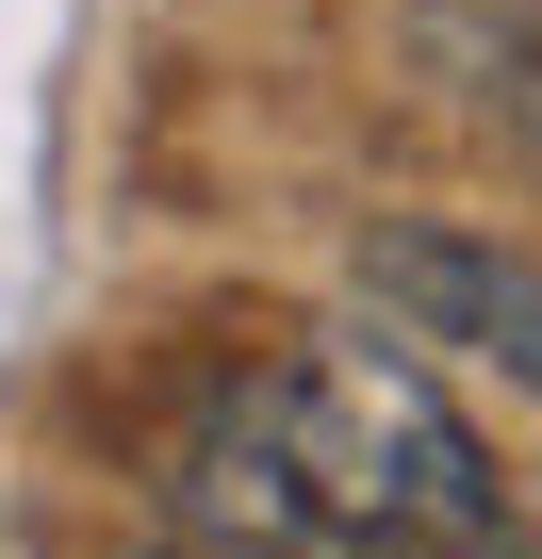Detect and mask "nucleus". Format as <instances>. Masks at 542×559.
<instances>
[{
  "instance_id": "2",
  "label": "nucleus",
  "mask_w": 542,
  "mask_h": 559,
  "mask_svg": "<svg viewBox=\"0 0 542 559\" xmlns=\"http://www.w3.org/2000/svg\"><path fill=\"white\" fill-rule=\"evenodd\" d=\"M362 280L411 313V346H477L509 395H542V263H526V247L411 214V230H378V247H362Z\"/></svg>"
},
{
  "instance_id": "1",
  "label": "nucleus",
  "mask_w": 542,
  "mask_h": 559,
  "mask_svg": "<svg viewBox=\"0 0 542 559\" xmlns=\"http://www.w3.org/2000/svg\"><path fill=\"white\" fill-rule=\"evenodd\" d=\"M197 510L246 559H509V477L378 330H297L197 428Z\"/></svg>"
}]
</instances>
